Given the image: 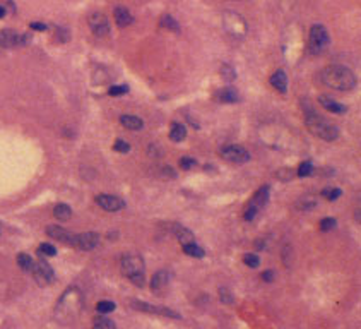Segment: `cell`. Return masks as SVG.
I'll return each mask as SVG.
<instances>
[{
  "mask_svg": "<svg viewBox=\"0 0 361 329\" xmlns=\"http://www.w3.org/2000/svg\"><path fill=\"white\" fill-rule=\"evenodd\" d=\"M322 81L325 86L337 89V91H349L356 84L354 74L346 65H329L322 72Z\"/></svg>",
  "mask_w": 361,
  "mask_h": 329,
  "instance_id": "6da1fadb",
  "label": "cell"
},
{
  "mask_svg": "<svg viewBox=\"0 0 361 329\" xmlns=\"http://www.w3.org/2000/svg\"><path fill=\"white\" fill-rule=\"evenodd\" d=\"M307 127L313 136H317L318 139L327 141V143H332L339 138V129L335 125H332L329 120L322 118L317 113H310L307 117Z\"/></svg>",
  "mask_w": 361,
  "mask_h": 329,
  "instance_id": "7a4b0ae2",
  "label": "cell"
},
{
  "mask_svg": "<svg viewBox=\"0 0 361 329\" xmlns=\"http://www.w3.org/2000/svg\"><path fill=\"white\" fill-rule=\"evenodd\" d=\"M120 269L127 278L146 273L142 255L137 254V252H127V254L122 255V259H120Z\"/></svg>",
  "mask_w": 361,
  "mask_h": 329,
  "instance_id": "3957f363",
  "label": "cell"
},
{
  "mask_svg": "<svg viewBox=\"0 0 361 329\" xmlns=\"http://www.w3.org/2000/svg\"><path fill=\"white\" fill-rule=\"evenodd\" d=\"M269 192H270L269 185H262L260 189L255 192V195H253L252 201L248 203L247 211H245V215H243L245 220L247 221L255 220V216L262 211V208L269 203Z\"/></svg>",
  "mask_w": 361,
  "mask_h": 329,
  "instance_id": "277c9868",
  "label": "cell"
},
{
  "mask_svg": "<svg viewBox=\"0 0 361 329\" xmlns=\"http://www.w3.org/2000/svg\"><path fill=\"white\" fill-rule=\"evenodd\" d=\"M308 41H310V50H312L313 53H320L322 50H325L330 41L325 26H322V24H313V26L310 28Z\"/></svg>",
  "mask_w": 361,
  "mask_h": 329,
  "instance_id": "5b68a950",
  "label": "cell"
},
{
  "mask_svg": "<svg viewBox=\"0 0 361 329\" xmlns=\"http://www.w3.org/2000/svg\"><path fill=\"white\" fill-rule=\"evenodd\" d=\"M129 305H130V309L139 310V312H147V314H159V315H164V317H169V319H182V315L178 314V312L168 309V307L151 305V303L142 302V300H130Z\"/></svg>",
  "mask_w": 361,
  "mask_h": 329,
  "instance_id": "8992f818",
  "label": "cell"
},
{
  "mask_svg": "<svg viewBox=\"0 0 361 329\" xmlns=\"http://www.w3.org/2000/svg\"><path fill=\"white\" fill-rule=\"evenodd\" d=\"M33 276H35L36 283L40 286H46L50 285L52 281L55 280V275H53V269L50 266L48 262H46L45 259H38L33 262Z\"/></svg>",
  "mask_w": 361,
  "mask_h": 329,
  "instance_id": "52a82bcc",
  "label": "cell"
},
{
  "mask_svg": "<svg viewBox=\"0 0 361 329\" xmlns=\"http://www.w3.org/2000/svg\"><path fill=\"white\" fill-rule=\"evenodd\" d=\"M100 243V235L96 232H84V233H74L72 238V247L80 250H93Z\"/></svg>",
  "mask_w": 361,
  "mask_h": 329,
  "instance_id": "ba28073f",
  "label": "cell"
},
{
  "mask_svg": "<svg viewBox=\"0 0 361 329\" xmlns=\"http://www.w3.org/2000/svg\"><path fill=\"white\" fill-rule=\"evenodd\" d=\"M221 156H223L226 161H231V163H236V165H243L250 160V153L247 151V149L241 148V146H236V144H231V146L223 148Z\"/></svg>",
  "mask_w": 361,
  "mask_h": 329,
  "instance_id": "9c48e42d",
  "label": "cell"
},
{
  "mask_svg": "<svg viewBox=\"0 0 361 329\" xmlns=\"http://www.w3.org/2000/svg\"><path fill=\"white\" fill-rule=\"evenodd\" d=\"M87 23H89L91 31L95 33L96 36H105L110 33V23H108V19H106V16L101 14V12H93V14H89Z\"/></svg>",
  "mask_w": 361,
  "mask_h": 329,
  "instance_id": "30bf717a",
  "label": "cell"
},
{
  "mask_svg": "<svg viewBox=\"0 0 361 329\" xmlns=\"http://www.w3.org/2000/svg\"><path fill=\"white\" fill-rule=\"evenodd\" d=\"M96 204L101 209H105V211H110V213L120 211V209L125 208L124 199L117 198V195H112V194H100V195H96Z\"/></svg>",
  "mask_w": 361,
  "mask_h": 329,
  "instance_id": "8fae6325",
  "label": "cell"
},
{
  "mask_svg": "<svg viewBox=\"0 0 361 329\" xmlns=\"http://www.w3.org/2000/svg\"><path fill=\"white\" fill-rule=\"evenodd\" d=\"M224 23H226L228 31H233L235 35H243L247 31V24L236 12H226L224 14Z\"/></svg>",
  "mask_w": 361,
  "mask_h": 329,
  "instance_id": "7c38bea8",
  "label": "cell"
},
{
  "mask_svg": "<svg viewBox=\"0 0 361 329\" xmlns=\"http://www.w3.org/2000/svg\"><path fill=\"white\" fill-rule=\"evenodd\" d=\"M21 45V35L14 29H2L0 31V46L2 48H14Z\"/></svg>",
  "mask_w": 361,
  "mask_h": 329,
  "instance_id": "4fadbf2b",
  "label": "cell"
},
{
  "mask_svg": "<svg viewBox=\"0 0 361 329\" xmlns=\"http://www.w3.org/2000/svg\"><path fill=\"white\" fill-rule=\"evenodd\" d=\"M46 233H48L52 238H55V240L63 242V243H67V245H72V238H74V233L63 230L62 226H57V225L46 226Z\"/></svg>",
  "mask_w": 361,
  "mask_h": 329,
  "instance_id": "5bb4252c",
  "label": "cell"
},
{
  "mask_svg": "<svg viewBox=\"0 0 361 329\" xmlns=\"http://www.w3.org/2000/svg\"><path fill=\"white\" fill-rule=\"evenodd\" d=\"M168 283H169V273L164 271V269H161V271H156L151 278V290L156 293V292H159V290L166 288Z\"/></svg>",
  "mask_w": 361,
  "mask_h": 329,
  "instance_id": "9a60e30c",
  "label": "cell"
},
{
  "mask_svg": "<svg viewBox=\"0 0 361 329\" xmlns=\"http://www.w3.org/2000/svg\"><path fill=\"white\" fill-rule=\"evenodd\" d=\"M214 98H216V101H219V103H236V101H240V95H238L236 89L231 86L219 89Z\"/></svg>",
  "mask_w": 361,
  "mask_h": 329,
  "instance_id": "2e32d148",
  "label": "cell"
},
{
  "mask_svg": "<svg viewBox=\"0 0 361 329\" xmlns=\"http://www.w3.org/2000/svg\"><path fill=\"white\" fill-rule=\"evenodd\" d=\"M318 101H320V105L324 106V110H329V112H332V113L344 115L347 112L346 105L337 103V101H334L332 98H329V96H318Z\"/></svg>",
  "mask_w": 361,
  "mask_h": 329,
  "instance_id": "e0dca14e",
  "label": "cell"
},
{
  "mask_svg": "<svg viewBox=\"0 0 361 329\" xmlns=\"http://www.w3.org/2000/svg\"><path fill=\"white\" fill-rule=\"evenodd\" d=\"M113 14H115V21H117V24H118V26H120V28L129 26V24L134 21L132 14H130V11L127 9V7H124V6L115 7Z\"/></svg>",
  "mask_w": 361,
  "mask_h": 329,
  "instance_id": "ac0fdd59",
  "label": "cell"
},
{
  "mask_svg": "<svg viewBox=\"0 0 361 329\" xmlns=\"http://www.w3.org/2000/svg\"><path fill=\"white\" fill-rule=\"evenodd\" d=\"M270 84L278 89L279 93H286L288 91V76L284 71H276L273 76H270Z\"/></svg>",
  "mask_w": 361,
  "mask_h": 329,
  "instance_id": "d6986e66",
  "label": "cell"
},
{
  "mask_svg": "<svg viewBox=\"0 0 361 329\" xmlns=\"http://www.w3.org/2000/svg\"><path fill=\"white\" fill-rule=\"evenodd\" d=\"M120 123L129 130H141L144 127L142 118L135 117V115H122L120 117Z\"/></svg>",
  "mask_w": 361,
  "mask_h": 329,
  "instance_id": "ffe728a7",
  "label": "cell"
},
{
  "mask_svg": "<svg viewBox=\"0 0 361 329\" xmlns=\"http://www.w3.org/2000/svg\"><path fill=\"white\" fill-rule=\"evenodd\" d=\"M173 232H175V237L178 238V242H180L182 245H185V243H192V242H195L194 233L190 232V230L184 228V226L175 225V226H173Z\"/></svg>",
  "mask_w": 361,
  "mask_h": 329,
  "instance_id": "44dd1931",
  "label": "cell"
},
{
  "mask_svg": "<svg viewBox=\"0 0 361 329\" xmlns=\"http://www.w3.org/2000/svg\"><path fill=\"white\" fill-rule=\"evenodd\" d=\"M93 329H117V324L105 314H100L93 320Z\"/></svg>",
  "mask_w": 361,
  "mask_h": 329,
  "instance_id": "7402d4cb",
  "label": "cell"
},
{
  "mask_svg": "<svg viewBox=\"0 0 361 329\" xmlns=\"http://www.w3.org/2000/svg\"><path fill=\"white\" fill-rule=\"evenodd\" d=\"M184 254L190 255V257L202 259L204 255H206V250H204L201 245H197L195 242H192V243H185L184 245Z\"/></svg>",
  "mask_w": 361,
  "mask_h": 329,
  "instance_id": "603a6c76",
  "label": "cell"
},
{
  "mask_svg": "<svg viewBox=\"0 0 361 329\" xmlns=\"http://www.w3.org/2000/svg\"><path fill=\"white\" fill-rule=\"evenodd\" d=\"M185 136H187L185 125H182V123H173L171 130H169V139L175 141V143H182V141L185 139Z\"/></svg>",
  "mask_w": 361,
  "mask_h": 329,
  "instance_id": "cb8c5ba5",
  "label": "cell"
},
{
  "mask_svg": "<svg viewBox=\"0 0 361 329\" xmlns=\"http://www.w3.org/2000/svg\"><path fill=\"white\" fill-rule=\"evenodd\" d=\"M53 215L57 220L67 221V220H70V216H72V209L67 206V204H57V206L53 208Z\"/></svg>",
  "mask_w": 361,
  "mask_h": 329,
  "instance_id": "d4e9b609",
  "label": "cell"
},
{
  "mask_svg": "<svg viewBox=\"0 0 361 329\" xmlns=\"http://www.w3.org/2000/svg\"><path fill=\"white\" fill-rule=\"evenodd\" d=\"M117 309V305H115V302L112 300H100L96 303V310L98 314H112V312Z\"/></svg>",
  "mask_w": 361,
  "mask_h": 329,
  "instance_id": "484cf974",
  "label": "cell"
},
{
  "mask_svg": "<svg viewBox=\"0 0 361 329\" xmlns=\"http://www.w3.org/2000/svg\"><path fill=\"white\" fill-rule=\"evenodd\" d=\"M159 23H161V26H163V28H166V29H169V31H175V33L180 31V24H178L176 21L173 19L169 14H164L163 18H161Z\"/></svg>",
  "mask_w": 361,
  "mask_h": 329,
  "instance_id": "4316f807",
  "label": "cell"
},
{
  "mask_svg": "<svg viewBox=\"0 0 361 329\" xmlns=\"http://www.w3.org/2000/svg\"><path fill=\"white\" fill-rule=\"evenodd\" d=\"M33 262H35V260L29 257L28 254H19V255H18V264H19L21 269H24V271H31V269H33Z\"/></svg>",
  "mask_w": 361,
  "mask_h": 329,
  "instance_id": "83f0119b",
  "label": "cell"
},
{
  "mask_svg": "<svg viewBox=\"0 0 361 329\" xmlns=\"http://www.w3.org/2000/svg\"><path fill=\"white\" fill-rule=\"evenodd\" d=\"M341 189H337V187H327V189L322 190V195L327 199V201H335L341 198Z\"/></svg>",
  "mask_w": 361,
  "mask_h": 329,
  "instance_id": "f1b7e54d",
  "label": "cell"
},
{
  "mask_svg": "<svg viewBox=\"0 0 361 329\" xmlns=\"http://www.w3.org/2000/svg\"><path fill=\"white\" fill-rule=\"evenodd\" d=\"M69 38H70V33H69V29H67V28L58 26L57 29H55V40H57V41H60V43H65V41H69Z\"/></svg>",
  "mask_w": 361,
  "mask_h": 329,
  "instance_id": "f546056e",
  "label": "cell"
},
{
  "mask_svg": "<svg viewBox=\"0 0 361 329\" xmlns=\"http://www.w3.org/2000/svg\"><path fill=\"white\" fill-rule=\"evenodd\" d=\"M243 262H245V266L253 268V269L260 266V259H258V255H255V254H245Z\"/></svg>",
  "mask_w": 361,
  "mask_h": 329,
  "instance_id": "4dcf8cb0",
  "label": "cell"
},
{
  "mask_svg": "<svg viewBox=\"0 0 361 329\" xmlns=\"http://www.w3.org/2000/svg\"><path fill=\"white\" fill-rule=\"evenodd\" d=\"M219 298H221V302L223 303H233L235 302V297H233V293L229 292L226 286H221L219 288Z\"/></svg>",
  "mask_w": 361,
  "mask_h": 329,
  "instance_id": "1f68e13d",
  "label": "cell"
},
{
  "mask_svg": "<svg viewBox=\"0 0 361 329\" xmlns=\"http://www.w3.org/2000/svg\"><path fill=\"white\" fill-rule=\"evenodd\" d=\"M313 172V165H312V161H303L300 166H298V177H308L310 173Z\"/></svg>",
  "mask_w": 361,
  "mask_h": 329,
  "instance_id": "d6a6232c",
  "label": "cell"
},
{
  "mask_svg": "<svg viewBox=\"0 0 361 329\" xmlns=\"http://www.w3.org/2000/svg\"><path fill=\"white\" fill-rule=\"evenodd\" d=\"M129 93V86L127 84H120V86H112L108 89V95L110 96H122Z\"/></svg>",
  "mask_w": 361,
  "mask_h": 329,
  "instance_id": "836d02e7",
  "label": "cell"
},
{
  "mask_svg": "<svg viewBox=\"0 0 361 329\" xmlns=\"http://www.w3.org/2000/svg\"><path fill=\"white\" fill-rule=\"evenodd\" d=\"M38 250H40L41 255H46V257H53V255H57V249H55L53 245H50V243H41Z\"/></svg>",
  "mask_w": 361,
  "mask_h": 329,
  "instance_id": "e575fe53",
  "label": "cell"
},
{
  "mask_svg": "<svg viewBox=\"0 0 361 329\" xmlns=\"http://www.w3.org/2000/svg\"><path fill=\"white\" fill-rule=\"evenodd\" d=\"M180 168L182 170H192L195 165H197V161L194 160V158H190V156H184V158H180Z\"/></svg>",
  "mask_w": 361,
  "mask_h": 329,
  "instance_id": "d590c367",
  "label": "cell"
},
{
  "mask_svg": "<svg viewBox=\"0 0 361 329\" xmlns=\"http://www.w3.org/2000/svg\"><path fill=\"white\" fill-rule=\"evenodd\" d=\"M335 225H337V221H335L334 218H324V220L320 221V228L324 230V232H329V230L335 228Z\"/></svg>",
  "mask_w": 361,
  "mask_h": 329,
  "instance_id": "8d00e7d4",
  "label": "cell"
},
{
  "mask_svg": "<svg viewBox=\"0 0 361 329\" xmlns=\"http://www.w3.org/2000/svg\"><path fill=\"white\" fill-rule=\"evenodd\" d=\"M113 149L117 153H129L130 151V144L125 143V141H122V139H118L117 143L113 144Z\"/></svg>",
  "mask_w": 361,
  "mask_h": 329,
  "instance_id": "74e56055",
  "label": "cell"
},
{
  "mask_svg": "<svg viewBox=\"0 0 361 329\" xmlns=\"http://www.w3.org/2000/svg\"><path fill=\"white\" fill-rule=\"evenodd\" d=\"M221 76H223L228 83H231V81L235 79V71H233L229 65H223V69H221Z\"/></svg>",
  "mask_w": 361,
  "mask_h": 329,
  "instance_id": "f35d334b",
  "label": "cell"
},
{
  "mask_svg": "<svg viewBox=\"0 0 361 329\" xmlns=\"http://www.w3.org/2000/svg\"><path fill=\"white\" fill-rule=\"evenodd\" d=\"M262 280L267 281V283L274 281V271H264V273H262Z\"/></svg>",
  "mask_w": 361,
  "mask_h": 329,
  "instance_id": "ab89813d",
  "label": "cell"
},
{
  "mask_svg": "<svg viewBox=\"0 0 361 329\" xmlns=\"http://www.w3.org/2000/svg\"><path fill=\"white\" fill-rule=\"evenodd\" d=\"M29 28H33L35 31H45V29H46V26L43 23H31V24H29Z\"/></svg>",
  "mask_w": 361,
  "mask_h": 329,
  "instance_id": "60d3db41",
  "label": "cell"
},
{
  "mask_svg": "<svg viewBox=\"0 0 361 329\" xmlns=\"http://www.w3.org/2000/svg\"><path fill=\"white\" fill-rule=\"evenodd\" d=\"M6 7H2V6H0V19H2L4 18V16H6Z\"/></svg>",
  "mask_w": 361,
  "mask_h": 329,
  "instance_id": "b9f144b4",
  "label": "cell"
}]
</instances>
